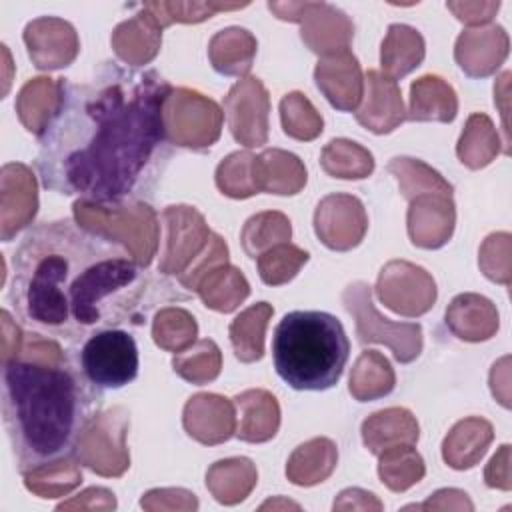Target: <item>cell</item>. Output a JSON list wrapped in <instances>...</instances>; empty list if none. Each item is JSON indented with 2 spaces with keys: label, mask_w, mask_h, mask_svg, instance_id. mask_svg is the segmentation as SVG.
I'll use <instances>...</instances> for the list:
<instances>
[{
  "label": "cell",
  "mask_w": 512,
  "mask_h": 512,
  "mask_svg": "<svg viewBox=\"0 0 512 512\" xmlns=\"http://www.w3.org/2000/svg\"><path fill=\"white\" fill-rule=\"evenodd\" d=\"M58 80V106L38 136L42 184L116 206L168 160L164 108L172 86L154 70L118 64H102L82 82Z\"/></svg>",
  "instance_id": "obj_1"
},
{
  "label": "cell",
  "mask_w": 512,
  "mask_h": 512,
  "mask_svg": "<svg viewBox=\"0 0 512 512\" xmlns=\"http://www.w3.org/2000/svg\"><path fill=\"white\" fill-rule=\"evenodd\" d=\"M138 278L128 248L72 220L44 222L14 250L10 302L24 322L74 340L94 324H118L106 304L134 308Z\"/></svg>",
  "instance_id": "obj_2"
},
{
  "label": "cell",
  "mask_w": 512,
  "mask_h": 512,
  "mask_svg": "<svg viewBox=\"0 0 512 512\" xmlns=\"http://www.w3.org/2000/svg\"><path fill=\"white\" fill-rule=\"evenodd\" d=\"M88 378L64 358L16 356L2 364L4 428L22 474L66 460L96 416Z\"/></svg>",
  "instance_id": "obj_3"
},
{
  "label": "cell",
  "mask_w": 512,
  "mask_h": 512,
  "mask_svg": "<svg viewBox=\"0 0 512 512\" xmlns=\"http://www.w3.org/2000/svg\"><path fill=\"white\" fill-rule=\"evenodd\" d=\"M348 354L350 342L342 322L320 310L288 312L272 336L274 368L294 390L332 388Z\"/></svg>",
  "instance_id": "obj_4"
},
{
  "label": "cell",
  "mask_w": 512,
  "mask_h": 512,
  "mask_svg": "<svg viewBox=\"0 0 512 512\" xmlns=\"http://www.w3.org/2000/svg\"><path fill=\"white\" fill-rule=\"evenodd\" d=\"M138 348L130 332L106 328L88 336L80 350L82 374L96 388H122L138 374Z\"/></svg>",
  "instance_id": "obj_5"
},
{
  "label": "cell",
  "mask_w": 512,
  "mask_h": 512,
  "mask_svg": "<svg viewBox=\"0 0 512 512\" xmlns=\"http://www.w3.org/2000/svg\"><path fill=\"white\" fill-rule=\"evenodd\" d=\"M346 310L356 318V334L362 344L384 342L392 348L398 362H412L422 350L420 324H394L382 318L370 300V286L366 282H352L342 292Z\"/></svg>",
  "instance_id": "obj_6"
},
{
  "label": "cell",
  "mask_w": 512,
  "mask_h": 512,
  "mask_svg": "<svg viewBox=\"0 0 512 512\" xmlns=\"http://www.w3.org/2000/svg\"><path fill=\"white\" fill-rule=\"evenodd\" d=\"M278 18L302 22V40L314 52L348 50L352 24L342 10L326 2H268Z\"/></svg>",
  "instance_id": "obj_7"
},
{
  "label": "cell",
  "mask_w": 512,
  "mask_h": 512,
  "mask_svg": "<svg viewBox=\"0 0 512 512\" xmlns=\"http://www.w3.org/2000/svg\"><path fill=\"white\" fill-rule=\"evenodd\" d=\"M232 136L244 146L266 144L268 138V92L258 78H244L232 86L224 100Z\"/></svg>",
  "instance_id": "obj_8"
},
{
  "label": "cell",
  "mask_w": 512,
  "mask_h": 512,
  "mask_svg": "<svg viewBox=\"0 0 512 512\" xmlns=\"http://www.w3.org/2000/svg\"><path fill=\"white\" fill-rule=\"evenodd\" d=\"M164 220L168 240L160 270L164 274H182V270L198 256L200 248H206L204 244L210 238V232L204 218L188 206H168L164 210Z\"/></svg>",
  "instance_id": "obj_9"
},
{
  "label": "cell",
  "mask_w": 512,
  "mask_h": 512,
  "mask_svg": "<svg viewBox=\"0 0 512 512\" xmlns=\"http://www.w3.org/2000/svg\"><path fill=\"white\" fill-rule=\"evenodd\" d=\"M28 54L38 68L68 66L78 54V36L72 24L44 16L28 22L24 30Z\"/></svg>",
  "instance_id": "obj_10"
},
{
  "label": "cell",
  "mask_w": 512,
  "mask_h": 512,
  "mask_svg": "<svg viewBox=\"0 0 512 512\" xmlns=\"http://www.w3.org/2000/svg\"><path fill=\"white\" fill-rule=\"evenodd\" d=\"M314 218L338 220V224L322 228L316 234L328 248L340 250V252L358 246L360 240L364 238V232L368 226L362 202L348 194L326 196L318 204Z\"/></svg>",
  "instance_id": "obj_11"
},
{
  "label": "cell",
  "mask_w": 512,
  "mask_h": 512,
  "mask_svg": "<svg viewBox=\"0 0 512 512\" xmlns=\"http://www.w3.org/2000/svg\"><path fill=\"white\" fill-rule=\"evenodd\" d=\"M314 78L334 108L350 112L358 106L362 98V72L356 56L348 50L318 60Z\"/></svg>",
  "instance_id": "obj_12"
},
{
  "label": "cell",
  "mask_w": 512,
  "mask_h": 512,
  "mask_svg": "<svg viewBox=\"0 0 512 512\" xmlns=\"http://www.w3.org/2000/svg\"><path fill=\"white\" fill-rule=\"evenodd\" d=\"M400 96L396 80L380 74L378 70H368L366 100L356 112V120L374 134L392 132L406 118Z\"/></svg>",
  "instance_id": "obj_13"
},
{
  "label": "cell",
  "mask_w": 512,
  "mask_h": 512,
  "mask_svg": "<svg viewBox=\"0 0 512 512\" xmlns=\"http://www.w3.org/2000/svg\"><path fill=\"white\" fill-rule=\"evenodd\" d=\"M184 428L202 444H218L234 432V408L216 394H196L184 406Z\"/></svg>",
  "instance_id": "obj_14"
},
{
  "label": "cell",
  "mask_w": 512,
  "mask_h": 512,
  "mask_svg": "<svg viewBox=\"0 0 512 512\" xmlns=\"http://www.w3.org/2000/svg\"><path fill=\"white\" fill-rule=\"evenodd\" d=\"M160 30H162L160 22L152 16V12H148L142 6L140 14L116 26L112 34L114 50L124 62L132 66L146 64L156 56L160 48V40H162Z\"/></svg>",
  "instance_id": "obj_15"
},
{
  "label": "cell",
  "mask_w": 512,
  "mask_h": 512,
  "mask_svg": "<svg viewBox=\"0 0 512 512\" xmlns=\"http://www.w3.org/2000/svg\"><path fill=\"white\" fill-rule=\"evenodd\" d=\"M236 406L240 410V426L236 436L246 442H266L274 438L280 424V408L266 390H246L238 394Z\"/></svg>",
  "instance_id": "obj_16"
},
{
  "label": "cell",
  "mask_w": 512,
  "mask_h": 512,
  "mask_svg": "<svg viewBox=\"0 0 512 512\" xmlns=\"http://www.w3.org/2000/svg\"><path fill=\"white\" fill-rule=\"evenodd\" d=\"M362 440L372 454H380L398 442L414 444L418 440V422L406 408H386L364 420Z\"/></svg>",
  "instance_id": "obj_17"
},
{
  "label": "cell",
  "mask_w": 512,
  "mask_h": 512,
  "mask_svg": "<svg viewBox=\"0 0 512 512\" xmlns=\"http://www.w3.org/2000/svg\"><path fill=\"white\" fill-rule=\"evenodd\" d=\"M492 442V426L482 418L460 420L442 444L444 460L456 468L464 470L474 466Z\"/></svg>",
  "instance_id": "obj_18"
},
{
  "label": "cell",
  "mask_w": 512,
  "mask_h": 512,
  "mask_svg": "<svg viewBox=\"0 0 512 512\" xmlns=\"http://www.w3.org/2000/svg\"><path fill=\"white\" fill-rule=\"evenodd\" d=\"M210 62L224 76H242L250 70L256 54V38L238 26L216 32L208 46Z\"/></svg>",
  "instance_id": "obj_19"
},
{
  "label": "cell",
  "mask_w": 512,
  "mask_h": 512,
  "mask_svg": "<svg viewBox=\"0 0 512 512\" xmlns=\"http://www.w3.org/2000/svg\"><path fill=\"white\" fill-rule=\"evenodd\" d=\"M424 60V38L406 24H392L382 42L380 62L388 78L398 80Z\"/></svg>",
  "instance_id": "obj_20"
},
{
  "label": "cell",
  "mask_w": 512,
  "mask_h": 512,
  "mask_svg": "<svg viewBox=\"0 0 512 512\" xmlns=\"http://www.w3.org/2000/svg\"><path fill=\"white\" fill-rule=\"evenodd\" d=\"M458 110L454 90L438 76H422L410 86V120L452 122Z\"/></svg>",
  "instance_id": "obj_21"
},
{
  "label": "cell",
  "mask_w": 512,
  "mask_h": 512,
  "mask_svg": "<svg viewBox=\"0 0 512 512\" xmlns=\"http://www.w3.org/2000/svg\"><path fill=\"white\" fill-rule=\"evenodd\" d=\"M60 98V80L34 78L18 94V116L28 132L40 136Z\"/></svg>",
  "instance_id": "obj_22"
},
{
  "label": "cell",
  "mask_w": 512,
  "mask_h": 512,
  "mask_svg": "<svg viewBox=\"0 0 512 512\" xmlns=\"http://www.w3.org/2000/svg\"><path fill=\"white\" fill-rule=\"evenodd\" d=\"M272 312L268 302H258L232 320L230 342L240 362H256L264 356V330Z\"/></svg>",
  "instance_id": "obj_23"
},
{
  "label": "cell",
  "mask_w": 512,
  "mask_h": 512,
  "mask_svg": "<svg viewBox=\"0 0 512 512\" xmlns=\"http://www.w3.org/2000/svg\"><path fill=\"white\" fill-rule=\"evenodd\" d=\"M456 318H470L452 328V332L458 338L468 342L488 340L498 328L494 324L482 322V320H498V314L492 302L478 294H460L452 300L450 308L446 310V320H456Z\"/></svg>",
  "instance_id": "obj_24"
},
{
  "label": "cell",
  "mask_w": 512,
  "mask_h": 512,
  "mask_svg": "<svg viewBox=\"0 0 512 512\" xmlns=\"http://www.w3.org/2000/svg\"><path fill=\"white\" fill-rule=\"evenodd\" d=\"M502 26H490L486 30H466L456 42V62L468 76H488L506 58L508 48L484 50V46L498 34Z\"/></svg>",
  "instance_id": "obj_25"
},
{
  "label": "cell",
  "mask_w": 512,
  "mask_h": 512,
  "mask_svg": "<svg viewBox=\"0 0 512 512\" xmlns=\"http://www.w3.org/2000/svg\"><path fill=\"white\" fill-rule=\"evenodd\" d=\"M196 290L208 308L232 312L248 296L250 286L240 270L220 264L200 280Z\"/></svg>",
  "instance_id": "obj_26"
},
{
  "label": "cell",
  "mask_w": 512,
  "mask_h": 512,
  "mask_svg": "<svg viewBox=\"0 0 512 512\" xmlns=\"http://www.w3.org/2000/svg\"><path fill=\"white\" fill-rule=\"evenodd\" d=\"M434 218H454L450 194L412 198V206L408 210V232L416 246L440 248L444 244L432 226Z\"/></svg>",
  "instance_id": "obj_27"
},
{
  "label": "cell",
  "mask_w": 512,
  "mask_h": 512,
  "mask_svg": "<svg viewBox=\"0 0 512 512\" xmlns=\"http://www.w3.org/2000/svg\"><path fill=\"white\" fill-rule=\"evenodd\" d=\"M394 388V372L390 362L376 350L364 352L352 374H350V392L360 402H368L380 396L390 394Z\"/></svg>",
  "instance_id": "obj_28"
},
{
  "label": "cell",
  "mask_w": 512,
  "mask_h": 512,
  "mask_svg": "<svg viewBox=\"0 0 512 512\" xmlns=\"http://www.w3.org/2000/svg\"><path fill=\"white\" fill-rule=\"evenodd\" d=\"M322 168L334 178H366L374 170V158L368 150L350 140H332L322 150Z\"/></svg>",
  "instance_id": "obj_29"
},
{
  "label": "cell",
  "mask_w": 512,
  "mask_h": 512,
  "mask_svg": "<svg viewBox=\"0 0 512 512\" xmlns=\"http://www.w3.org/2000/svg\"><path fill=\"white\" fill-rule=\"evenodd\" d=\"M292 228L290 220L280 212H262L252 218L242 228V246L250 258H258L270 246L284 244L290 240Z\"/></svg>",
  "instance_id": "obj_30"
},
{
  "label": "cell",
  "mask_w": 512,
  "mask_h": 512,
  "mask_svg": "<svg viewBox=\"0 0 512 512\" xmlns=\"http://www.w3.org/2000/svg\"><path fill=\"white\" fill-rule=\"evenodd\" d=\"M388 170L396 176L402 194L414 198L416 194H450L452 186L432 168L414 158H392Z\"/></svg>",
  "instance_id": "obj_31"
},
{
  "label": "cell",
  "mask_w": 512,
  "mask_h": 512,
  "mask_svg": "<svg viewBox=\"0 0 512 512\" xmlns=\"http://www.w3.org/2000/svg\"><path fill=\"white\" fill-rule=\"evenodd\" d=\"M308 258L310 254L306 250H300L298 246L286 242L276 244L258 256L260 278L270 286L284 284L298 274V270L308 262Z\"/></svg>",
  "instance_id": "obj_32"
},
{
  "label": "cell",
  "mask_w": 512,
  "mask_h": 512,
  "mask_svg": "<svg viewBox=\"0 0 512 512\" xmlns=\"http://www.w3.org/2000/svg\"><path fill=\"white\" fill-rule=\"evenodd\" d=\"M196 332H198V326L194 318L180 308H166L158 312L152 328L154 342L160 348L172 350V352H182L188 344H192L196 338Z\"/></svg>",
  "instance_id": "obj_33"
},
{
  "label": "cell",
  "mask_w": 512,
  "mask_h": 512,
  "mask_svg": "<svg viewBox=\"0 0 512 512\" xmlns=\"http://www.w3.org/2000/svg\"><path fill=\"white\" fill-rule=\"evenodd\" d=\"M172 366L182 378L204 384L214 380L220 372V350L212 340H200L194 348L174 356Z\"/></svg>",
  "instance_id": "obj_34"
},
{
  "label": "cell",
  "mask_w": 512,
  "mask_h": 512,
  "mask_svg": "<svg viewBox=\"0 0 512 512\" xmlns=\"http://www.w3.org/2000/svg\"><path fill=\"white\" fill-rule=\"evenodd\" d=\"M280 112L284 132L292 138L312 140L322 132V118L300 92L286 94L280 102Z\"/></svg>",
  "instance_id": "obj_35"
},
{
  "label": "cell",
  "mask_w": 512,
  "mask_h": 512,
  "mask_svg": "<svg viewBox=\"0 0 512 512\" xmlns=\"http://www.w3.org/2000/svg\"><path fill=\"white\" fill-rule=\"evenodd\" d=\"M400 464L402 466H398V462L390 456L388 450L380 452L378 474H380L382 482L394 492H402V490L410 488L424 476V460L410 444L402 446Z\"/></svg>",
  "instance_id": "obj_36"
},
{
  "label": "cell",
  "mask_w": 512,
  "mask_h": 512,
  "mask_svg": "<svg viewBox=\"0 0 512 512\" xmlns=\"http://www.w3.org/2000/svg\"><path fill=\"white\" fill-rule=\"evenodd\" d=\"M254 158L250 152H234L216 170V184L222 194L232 198H248L258 192L252 178L242 176L250 174L254 168Z\"/></svg>",
  "instance_id": "obj_37"
},
{
  "label": "cell",
  "mask_w": 512,
  "mask_h": 512,
  "mask_svg": "<svg viewBox=\"0 0 512 512\" xmlns=\"http://www.w3.org/2000/svg\"><path fill=\"white\" fill-rule=\"evenodd\" d=\"M24 206L28 212L36 214V206H38V198H36V182L34 176L30 174V170L20 164V176H18V192L12 196L10 192L2 190V240L8 242L20 228V220H18V208L16 206Z\"/></svg>",
  "instance_id": "obj_38"
},
{
  "label": "cell",
  "mask_w": 512,
  "mask_h": 512,
  "mask_svg": "<svg viewBox=\"0 0 512 512\" xmlns=\"http://www.w3.org/2000/svg\"><path fill=\"white\" fill-rule=\"evenodd\" d=\"M256 166L266 172H276L278 194H296L306 184V170L294 154L282 150H266L256 158Z\"/></svg>",
  "instance_id": "obj_39"
},
{
  "label": "cell",
  "mask_w": 512,
  "mask_h": 512,
  "mask_svg": "<svg viewBox=\"0 0 512 512\" xmlns=\"http://www.w3.org/2000/svg\"><path fill=\"white\" fill-rule=\"evenodd\" d=\"M144 8L148 12H152V16L160 22V26L170 24L174 20L178 22H200L210 18L218 6L208 2V4H200V2H148L144 4Z\"/></svg>",
  "instance_id": "obj_40"
},
{
  "label": "cell",
  "mask_w": 512,
  "mask_h": 512,
  "mask_svg": "<svg viewBox=\"0 0 512 512\" xmlns=\"http://www.w3.org/2000/svg\"><path fill=\"white\" fill-rule=\"evenodd\" d=\"M500 2H448L446 8L456 14L458 20L466 24L488 22L498 10Z\"/></svg>",
  "instance_id": "obj_41"
}]
</instances>
